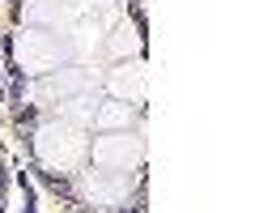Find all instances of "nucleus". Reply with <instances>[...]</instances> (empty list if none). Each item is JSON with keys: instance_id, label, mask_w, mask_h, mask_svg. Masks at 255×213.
<instances>
[{"instance_id": "obj_3", "label": "nucleus", "mask_w": 255, "mask_h": 213, "mask_svg": "<svg viewBox=\"0 0 255 213\" xmlns=\"http://www.w3.org/2000/svg\"><path fill=\"white\" fill-rule=\"evenodd\" d=\"M128 4H136V0H128Z\"/></svg>"}, {"instance_id": "obj_1", "label": "nucleus", "mask_w": 255, "mask_h": 213, "mask_svg": "<svg viewBox=\"0 0 255 213\" xmlns=\"http://www.w3.org/2000/svg\"><path fill=\"white\" fill-rule=\"evenodd\" d=\"M34 175H38V179H43V184H47V192L64 196V201L73 196V192H68V179H64V175H51V171H38V167H34Z\"/></svg>"}, {"instance_id": "obj_4", "label": "nucleus", "mask_w": 255, "mask_h": 213, "mask_svg": "<svg viewBox=\"0 0 255 213\" xmlns=\"http://www.w3.org/2000/svg\"><path fill=\"white\" fill-rule=\"evenodd\" d=\"M81 213H90V209H81Z\"/></svg>"}, {"instance_id": "obj_2", "label": "nucleus", "mask_w": 255, "mask_h": 213, "mask_svg": "<svg viewBox=\"0 0 255 213\" xmlns=\"http://www.w3.org/2000/svg\"><path fill=\"white\" fill-rule=\"evenodd\" d=\"M34 120H38V115H34V107H13V124H17L21 132H30V128H34Z\"/></svg>"}]
</instances>
